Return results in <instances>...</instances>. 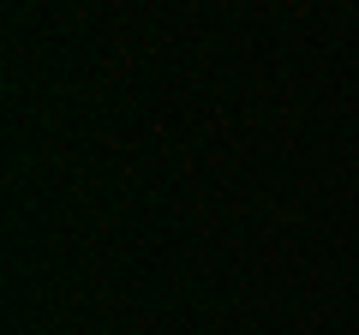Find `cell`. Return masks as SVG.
Returning <instances> with one entry per match:
<instances>
[]
</instances>
